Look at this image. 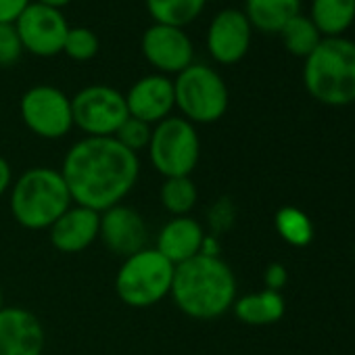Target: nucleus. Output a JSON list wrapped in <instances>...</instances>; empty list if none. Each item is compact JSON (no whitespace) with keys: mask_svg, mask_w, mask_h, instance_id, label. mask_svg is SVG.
<instances>
[{"mask_svg":"<svg viewBox=\"0 0 355 355\" xmlns=\"http://www.w3.org/2000/svg\"><path fill=\"white\" fill-rule=\"evenodd\" d=\"M123 96L128 115L150 125L169 117L175 107L173 80L163 73H148L138 78Z\"/></svg>","mask_w":355,"mask_h":355,"instance_id":"obj_14","label":"nucleus"},{"mask_svg":"<svg viewBox=\"0 0 355 355\" xmlns=\"http://www.w3.org/2000/svg\"><path fill=\"white\" fill-rule=\"evenodd\" d=\"M280 38L284 49L295 55V57H309L315 46L322 42V34L318 32V28L311 24V19L307 15H295L282 30H280Z\"/></svg>","mask_w":355,"mask_h":355,"instance_id":"obj_23","label":"nucleus"},{"mask_svg":"<svg viewBox=\"0 0 355 355\" xmlns=\"http://www.w3.org/2000/svg\"><path fill=\"white\" fill-rule=\"evenodd\" d=\"M101 40L90 28H69L63 53L73 61H90L98 55Z\"/></svg>","mask_w":355,"mask_h":355,"instance_id":"obj_25","label":"nucleus"},{"mask_svg":"<svg viewBox=\"0 0 355 355\" xmlns=\"http://www.w3.org/2000/svg\"><path fill=\"white\" fill-rule=\"evenodd\" d=\"M15 28L24 51L38 57H55L63 53L69 21L61 9L32 0L15 21Z\"/></svg>","mask_w":355,"mask_h":355,"instance_id":"obj_10","label":"nucleus"},{"mask_svg":"<svg viewBox=\"0 0 355 355\" xmlns=\"http://www.w3.org/2000/svg\"><path fill=\"white\" fill-rule=\"evenodd\" d=\"M207 0H146V11L155 24L184 28L205 9Z\"/></svg>","mask_w":355,"mask_h":355,"instance_id":"obj_22","label":"nucleus"},{"mask_svg":"<svg viewBox=\"0 0 355 355\" xmlns=\"http://www.w3.org/2000/svg\"><path fill=\"white\" fill-rule=\"evenodd\" d=\"M173 98L182 117L191 123H216L230 105L224 78L205 63H193L173 78Z\"/></svg>","mask_w":355,"mask_h":355,"instance_id":"obj_6","label":"nucleus"},{"mask_svg":"<svg viewBox=\"0 0 355 355\" xmlns=\"http://www.w3.org/2000/svg\"><path fill=\"white\" fill-rule=\"evenodd\" d=\"M303 86L307 94L328 107L355 103V40L322 38L303 59Z\"/></svg>","mask_w":355,"mask_h":355,"instance_id":"obj_4","label":"nucleus"},{"mask_svg":"<svg viewBox=\"0 0 355 355\" xmlns=\"http://www.w3.org/2000/svg\"><path fill=\"white\" fill-rule=\"evenodd\" d=\"M253 28L241 9H222L207 28V51L214 61L234 65L243 61L251 49Z\"/></svg>","mask_w":355,"mask_h":355,"instance_id":"obj_12","label":"nucleus"},{"mask_svg":"<svg viewBox=\"0 0 355 355\" xmlns=\"http://www.w3.org/2000/svg\"><path fill=\"white\" fill-rule=\"evenodd\" d=\"M150 134H153V125L142 121V119H136V117H130L119 125V130L115 132V140L125 146L128 150L132 153H140L144 148H148V142H150Z\"/></svg>","mask_w":355,"mask_h":355,"instance_id":"obj_26","label":"nucleus"},{"mask_svg":"<svg viewBox=\"0 0 355 355\" xmlns=\"http://www.w3.org/2000/svg\"><path fill=\"white\" fill-rule=\"evenodd\" d=\"M159 201L171 218H182L191 216V211L197 207L199 201V191L191 175H180V178H165L161 191H159Z\"/></svg>","mask_w":355,"mask_h":355,"instance_id":"obj_21","label":"nucleus"},{"mask_svg":"<svg viewBox=\"0 0 355 355\" xmlns=\"http://www.w3.org/2000/svg\"><path fill=\"white\" fill-rule=\"evenodd\" d=\"M36 3H44V5H51V7L63 9L65 5H69V3H71V0H36Z\"/></svg>","mask_w":355,"mask_h":355,"instance_id":"obj_32","label":"nucleus"},{"mask_svg":"<svg viewBox=\"0 0 355 355\" xmlns=\"http://www.w3.org/2000/svg\"><path fill=\"white\" fill-rule=\"evenodd\" d=\"M7 303H5V293H3V286H0V309H3Z\"/></svg>","mask_w":355,"mask_h":355,"instance_id":"obj_33","label":"nucleus"},{"mask_svg":"<svg viewBox=\"0 0 355 355\" xmlns=\"http://www.w3.org/2000/svg\"><path fill=\"white\" fill-rule=\"evenodd\" d=\"M175 266L155 247L123 257L115 274V293L119 301L134 309H146L161 303L171 293Z\"/></svg>","mask_w":355,"mask_h":355,"instance_id":"obj_5","label":"nucleus"},{"mask_svg":"<svg viewBox=\"0 0 355 355\" xmlns=\"http://www.w3.org/2000/svg\"><path fill=\"white\" fill-rule=\"evenodd\" d=\"M286 282H288V272H286V268L282 263L274 261V263H270L266 268V272H263V284H266L268 291L280 293L286 286Z\"/></svg>","mask_w":355,"mask_h":355,"instance_id":"obj_29","label":"nucleus"},{"mask_svg":"<svg viewBox=\"0 0 355 355\" xmlns=\"http://www.w3.org/2000/svg\"><path fill=\"white\" fill-rule=\"evenodd\" d=\"M71 205L61 171L46 165L26 169L9 191L11 216L26 230H49Z\"/></svg>","mask_w":355,"mask_h":355,"instance_id":"obj_3","label":"nucleus"},{"mask_svg":"<svg viewBox=\"0 0 355 355\" xmlns=\"http://www.w3.org/2000/svg\"><path fill=\"white\" fill-rule=\"evenodd\" d=\"M19 115L26 128L44 140L65 138L73 128L71 98L51 84L28 88L19 101Z\"/></svg>","mask_w":355,"mask_h":355,"instance_id":"obj_9","label":"nucleus"},{"mask_svg":"<svg viewBox=\"0 0 355 355\" xmlns=\"http://www.w3.org/2000/svg\"><path fill=\"white\" fill-rule=\"evenodd\" d=\"M274 226L278 236L291 247H307L313 241V224L309 216L293 205L278 209Z\"/></svg>","mask_w":355,"mask_h":355,"instance_id":"obj_24","label":"nucleus"},{"mask_svg":"<svg viewBox=\"0 0 355 355\" xmlns=\"http://www.w3.org/2000/svg\"><path fill=\"white\" fill-rule=\"evenodd\" d=\"M24 55V46L15 24H0V67L15 65Z\"/></svg>","mask_w":355,"mask_h":355,"instance_id":"obj_27","label":"nucleus"},{"mask_svg":"<svg viewBox=\"0 0 355 355\" xmlns=\"http://www.w3.org/2000/svg\"><path fill=\"white\" fill-rule=\"evenodd\" d=\"M46 332L36 313L24 307L0 309V355H42Z\"/></svg>","mask_w":355,"mask_h":355,"instance_id":"obj_13","label":"nucleus"},{"mask_svg":"<svg viewBox=\"0 0 355 355\" xmlns=\"http://www.w3.org/2000/svg\"><path fill=\"white\" fill-rule=\"evenodd\" d=\"M234 222V207L230 205V201L222 199L218 201L211 211H209V224L214 228V232H224L232 226Z\"/></svg>","mask_w":355,"mask_h":355,"instance_id":"obj_28","label":"nucleus"},{"mask_svg":"<svg viewBox=\"0 0 355 355\" xmlns=\"http://www.w3.org/2000/svg\"><path fill=\"white\" fill-rule=\"evenodd\" d=\"M73 128L86 136L105 138L115 136L119 125L128 119L125 96L113 86L90 84L71 96Z\"/></svg>","mask_w":355,"mask_h":355,"instance_id":"obj_8","label":"nucleus"},{"mask_svg":"<svg viewBox=\"0 0 355 355\" xmlns=\"http://www.w3.org/2000/svg\"><path fill=\"white\" fill-rule=\"evenodd\" d=\"M171 301L201 322L222 318L236 301V276L220 255H197L173 270Z\"/></svg>","mask_w":355,"mask_h":355,"instance_id":"obj_2","label":"nucleus"},{"mask_svg":"<svg viewBox=\"0 0 355 355\" xmlns=\"http://www.w3.org/2000/svg\"><path fill=\"white\" fill-rule=\"evenodd\" d=\"M59 171L73 205L103 214L123 203L134 191L140 178V159L113 136H86L69 146Z\"/></svg>","mask_w":355,"mask_h":355,"instance_id":"obj_1","label":"nucleus"},{"mask_svg":"<svg viewBox=\"0 0 355 355\" xmlns=\"http://www.w3.org/2000/svg\"><path fill=\"white\" fill-rule=\"evenodd\" d=\"M146 150L150 165L163 178L191 175L201 159V136L182 115H169L153 125Z\"/></svg>","mask_w":355,"mask_h":355,"instance_id":"obj_7","label":"nucleus"},{"mask_svg":"<svg viewBox=\"0 0 355 355\" xmlns=\"http://www.w3.org/2000/svg\"><path fill=\"white\" fill-rule=\"evenodd\" d=\"M232 311L236 320L247 326H270L282 320L286 311V303H284L282 293L263 288L259 293L236 297Z\"/></svg>","mask_w":355,"mask_h":355,"instance_id":"obj_18","label":"nucleus"},{"mask_svg":"<svg viewBox=\"0 0 355 355\" xmlns=\"http://www.w3.org/2000/svg\"><path fill=\"white\" fill-rule=\"evenodd\" d=\"M309 19L322 38H340L355 21V0H311Z\"/></svg>","mask_w":355,"mask_h":355,"instance_id":"obj_20","label":"nucleus"},{"mask_svg":"<svg viewBox=\"0 0 355 355\" xmlns=\"http://www.w3.org/2000/svg\"><path fill=\"white\" fill-rule=\"evenodd\" d=\"M32 0H0V24H15Z\"/></svg>","mask_w":355,"mask_h":355,"instance_id":"obj_30","label":"nucleus"},{"mask_svg":"<svg viewBox=\"0 0 355 355\" xmlns=\"http://www.w3.org/2000/svg\"><path fill=\"white\" fill-rule=\"evenodd\" d=\"M205 228L193 216L171 218L157 234L155 249L173 266H180L197 255H201Z\"/></svg>","mask_w":355,"mask_h":355,"instance_id":"obj_17","label":"nucleus"},{"mask_svg":"<svg viewBox=\"0 0 355 355\" xmlns=\"http://www.w3.org/2000/svg\"><path fill=\"white\" fill-rule=\"evenodd\" d=\"M101 214L82 205H71L51 228V245L67 255L82 253L98 241Z\"/></svg>","mask_w":355,"mask_h":355,"instance_id":"obj_16","label":"nucleus"},{"mask_svg":"<svg viewBox=\"0 0 355 355\" xmlns=\"http://www.w3.org/2000/svg\"><path fill=\"white\" fill-rule=\"evenodd\" d=\"M98 239L111 253L119 257H130L146 247V222L136 209L119 203L101 214Z\"/></svg>","mask_w":355,"mask_h":355,"instance_id":"obj_15","label":"nucleus"},{"mask_svg":"<svg viewBox=\"0 0 355 355\" xmlns=\"http://www.w3.org/2000/svg\"><path fill=\"white\" fill-rule=\"evenodd\" d=\"M299 13L301 0H245V15L251 28L266 34H280Z\"/></svg>","mask_w":355,"mask_h":355,"instance_id":"obj_19","label":"nucleus"},{"mask_svg":"<svg viewBox=\"0 0 355 355\" xmlns=\"http://www.w3.org/2000/svg\"><path fill=\"white\" fill-rule=\"evenodd\" d=\"M140 49L148 65L163 76H178L195 63V44L184 28L153 24L144 30Z\"/></svg>","mask_w":355,"mask_h":355,"instance_id":"obj_11","label":"nucleus"},{"mask_svg":"<svg viewBox=\"0 0 355 355\" xmlns=\"http://www.w3.org/2000/svg\"><path fill=\"white\" fill-rule=\"evenodd\" d=\"M13 167L11 163L0 155V199H3L5 195H9L11 191V184H13Z\"/></svg>","mask_w":355,"mask_h":355,"instance_id":"obj_31","label":"nucleus"}]
</instances>
